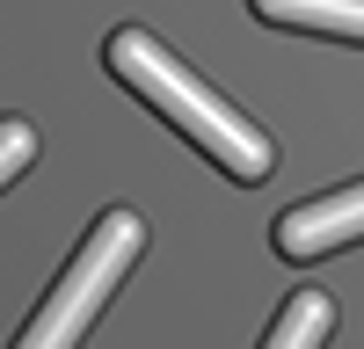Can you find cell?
Masks as SVG:
<instances>
[{"mask_svg": "<svg viewBox=\"0 0 364 349\" xmlns=\"http://www.w3.org/2000/svg\"><path fill=\"white\" fill-rule=\"evenodd\" d=\"M102 58H109V73L124 80L139 102H154L190 145H204V153L219 160V174H233V182H248V189L269 182V167H277L269 131L248 124L226 95H211V87L154 37V29H109V51H102Z\"/></svg>", "mask_w": 364, "mask_h": 349, "instance_id": "1", "label": "cell"}, {"mask_svg": "<svg viewBox=\"0 0 364 349\" xmlns=\"http://www.w3.org/2000/svg\"><path fill=\"white\" fill-rule=\"evenodd\" d=\"M139 248H146L139 211H102L95 226H87V240L73 248V262L58 270V284L44 291V306L22 320L15 349H80V335L95 328V313L109 306V291L124 284Z\"/></svg>", "mask_w": 364, "mask_h": 349, "instance_id": "2", "label": "cell"}, {"mask_svg": "<svg viewBox=\"0 0 364 349\" xmlns=\"http://www.w3.org/2000/svg\"><path fill=\"white\" fill-rule=\"evenodd\" d=\"M364 240V182L350 189H328V196H306L277 218V255L284 262H314V255H336Z\"/></svg>", "mask_w": 364, "mask_h": 349, "instance_id": "3", "label": "cell"}, {"mask_svg": "<svg viewBox=\"0 0 364 349\" xmlns=\"http://www.w3.org/2000/svg\"><path fill=\"white\" fill-rule=\"evenodd\" d=\"M248 8L277 29H314V37L364 44V0H248Z\"/></svg>", "mask_w": 364, "mask_h": 349, "instance_id": "4", "label": "cell"}, {"mask_svg": "<svg viewBox=\"0 0 364 349\" xmlns=\"http://www.w3.org/2000/svg\"><path fill=\"white\" fill-rule=\"evenodd\" d=\"M328 328H336V299L328 291H291L284 299V313L269 320V335H262V349H321L328 342Z\"/></svg>", "mask_w": 364, "mask_h": 349, "instance_id": "5", "label": "cell"}, {"mask_svg": "<svg viewBox=\"0 0 364 349\" xmlns=\"http://www.w3.org/2000/svg\"><path fill=\"white\" fill-rule=\"evenodd\" d=\"M29 160H37V131H29L22 116H0V189H8Z\"/></svg>", "mask_w": 364, "mask_h": 349, "instance_id": "6", "label": "cell"}]
</instances>
